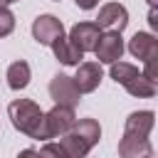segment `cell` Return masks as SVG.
Instances as JSON below:
<instances>
[{"label": "cell", "mask_w": 158, "mask_h": 158, "mask_svg": "<svg viewBox=\"0 0 158 158\" xmlns=\"http://www.w3.org/2000/svg\"><path fill=\"white\" fill-rule=\"evenodd\" d=\"M123 89H126L131 96H138V99H151V96H156V84H153L151 79H146L143 74H136L133 79H128V81L123 84Z\"/></svg>", "instance_id": "obj_15"}, {"label": "cell", "mask_w": 158, "mask_h": 158, "mask_svg": "<svg viewBox=\"0 0 158 158\" xmlns=\"http://www.w3.org/2000/svg\"><path fill=\"white\" fill-rule=\"evenodd\" d=\"M143 64H146V67H143V77H146V79H151V81L156 84V81H158V57L146 59Z\"/></svg>", "instance_id": "obj_19"}, {"label": "cell", "mask_w": 158, "mask_h": 158, "mask_svg": "<svg viewBox=\"0 0 158 158\" xmlns=\"http://www.w3.org/2000/svg\"><path fill=\"white\" fill-rule=\"evenodd\" d=\"M64 35V25L62 20H57L54 15H40L35 22H32V37L40 42V44H52L54 40H59Z\"/></svg>", "instance_id": "obj_7"}, {"label": "cell", "mask_w": 158, "mask_h": 158, "mask_svg": "<svg viewBox=\"0 0 158 158\" xmlns=\"http://www.w3.org/2000/svg\"><path fill=\"white\" fill-rule=\"evenodd\" d=\"M15 30V15L7 7H0V37H7Z\"/></svg>", "instance_id": "obj_17"}, {"label": "cell", "mask_w": 158, "mask_h": 158, "mask_svg": "<svg viewBox=\"0 0 158 158\" xmlns=\"http://www.w3.org/2000/svg\"><path fill=\"white\" fill-rule=\"evenodd\" d=\"M40 158H67V153L59 143H44L40 148Z\"/></svg>", "instance_id": "obj_18"}, {"label": "cell", "mask_w": 158, "mask_h": 158, "mask_svg": "<svg viewBox=\"0 0 158 158\" xmlns=\"http://www.w3.org/2000/svg\"><path fill=\"white\" fill-rule=\"evenodd\" d=\"M5 2H7V5H10V2H20V0H5Z\"/></svg>", "instance_id": "obj_23"}, {"label": "cell", "mask_w": 158, "mask_h": 158, "mask_svg": "<svg viewBox=\"0 0 158 158\" xmlns=\"http://www.w3.org/2000/svg\"><path fill=\"white\" fill-rule=\"evenodd\" d=\"M74 121H77L74 109L54 104V109H49V111L44 114V131H42V138L47 141V138H59V136H64V133L72 128Z\"/></svg>", "instance_id": "obj_3"}, {"label": "cell", "mask_w": 158, "mask_h": 158, "mask_svg": "<svg viewBox=\"0 0 158 158\" xmlns=\"http://www.w3.org/2000/svg\"><path fill=\"white\" fill-rule=\"evenodd\" d=\"M74 2H77V7H81V10H91V7L99 5V0H74Z\"/></svg>", "instance_id": "obj_20"}, {"label": "cell", "mask_w": 158, "mask_h": 158, "mask_svg": "<svg viewBox=\"0 0 158 158\" xmlns=\"http://www.w3.org/2000/svg\"><path fill=\"white\" fill-rule=\"evenodd\" d=\"M109 74H111V79H114L116 84H121V86H123L128 79H133V77L138 74V69H136L133 64H128V62H114Z\"/></svg>", "instance_id": "obj_16"}, {"label": "cell", "mask_w": 158, "mask_h": 158, "mask_svg": "<svg viewBox=\"0 0 158 158\" xmlns=\"http://www.w3.org/2000/svg\"><path fill=\"white\" fill-rule=\"evenodd\" d=\"M153 156L148 138H121L118 141V158H148Z\"/></svg>", "instance_id": "obj_13"}, {"label": "cell", "mask_w": 158, "mask_h": 158, "mask_svg": "<svg viewBox=\"0 0 158 158\" xmlns=\"http://www.w3.org/2000/svg\"><path fill=\"white\" fill-rule=\"evenodd\" d=\"M94 54H96L99 64H114V62H118L121 54H123L121 32H104V35H99V42L94 47Z\"/></svg>", "instance_id": "obj_6"}, {"label": "cell", "mask_w": 158, "mask_h": 158, "mask_svg": "<svg viewBox=\"0 0 158 158\" xmlns=\"http://www.w3.org/2000/svg\"><path fill=\"white\" fill-rule=\"evenodd\" d=\"M94 25L99 30H106V32H121L128 25V10L121 2H106L99 10V17Z\"/></svg>", "instance_id": "obj_5"}, {"label": "cell", "mask_w": 158, "mask_h": 158, "mask_svg": "<svg viewBox=\"0 0 158 158\" xmlns=\"http://www.w3.org/2000/svg\"><path fill=\"white\" fill-rule=\"evenodd\" d=\"M49 47H52L54 57H57L62 64H67V67H77V64H81V59H84V52H79L64 35H62L59 40H54Z\"/></svg>", "instance_id": "obj_12"}, {"label": "cell", "mask_w": 158, "mask_h": 158, "mask_svg": "<svg viewBox=\"0 0 158 158\" xmlns=\"http://www.w3.org/2000/svg\"><path fill=\"white\" fill-rule=\"evenodd\" d=\"M99 35L101 30L94 25V22H77L72 30H69V42L79 49V52H94L96 42H99Z\"/></svg>", "instance_id": "obj_8"}, {"label": "cell", "mask_w": 158, "mask_h": 158, "mask_svg": "<svg viewBox=\"0 0 158 158\" xmlns=\"http://www.w3.org/2000/svg\"><path fill=\"white\" fill-rule=\"evenodd\" d=\"M153 118H156L153 111H133L126 118L123 136L126 138H148V133L153 128Z\"/></svg>", "instance_id": "obj_10"}, {"label": "cell", "mask_w": 158, "mask_h": 158, "mask_svg": "<svg viewBox=\"0 0 158 158\" xmlns=\"http://www.w3.org/2000/svg\"><path fill=\"white\" fill-rule=\"evenodd\" d=\"M54 2H59V0H54Z\"/></svg>", "instance_id": "obj_24"}, {"label": "cell", "mask_w": 158, "mask_h": 158, "mask_svg": "<svg viewBox=\"0 0 158 158\" xmlns=\"http://www.w3.org/2000/svg\"><path fill=\"white\" fill-rule=\"evenodd\" d=\"M0 7H7V2H5V0H0Z\"/></svg>", "instance_id": "obj_22"}, {"label": "cell", "mask_w": 158, "mask_h": 158, "mask_svg": "<svg viewBox=\"0 0 158 158\" xmlns=\"http://www.w3.org/2000/svg\"><path fill=\"white\" fill-rule=\"evenodd\" d=\"M49 96H52L54 104L69 106V109H74V106L81 101V94H79V89H77L74 79L67 77V74H54V77H52V81H49Z\"/></svg>", "instance_id": "obj_4"}, {"label": "cell", "mask_w": 158, "mask_h": 158, "mask_svg": "<svg viewBox=\"0 0 158 158\" xmlns=\"http://www.w3.org/2000/svg\"><path fill=\"white\" fill-rule=\"evenodd\" d=\"M148 158H153V156H148Z\"/></svg>", "instance_id": "obj_25"}, {"label": "cell", "mask_w": 158, "mask_h": 158, "mask_svg": "<svg viewBox=\"0 0 158 158\" xmlns=\"http://www.w3.org/2000/svg\"><path fill=\"white\" fill-rule=\"evenodd\" d=\"M128 52L141 62L153 59V57H158V40L151 32H136L128 42Z\"/></svg>", "instance_id": "obj_11"}, {"label": "cell", "mask_w": 158, "mask_h": 158, "mask_svg": "<svg viewBox=\"0 0 158 158\" xmlns=\"http://www.w3.org/2000/svg\"><path fill=\"white\" fill-rule=\"evenodd\" d=\"M17 158H40V151H35V148H22V151L17 153Z\"/></svg>", "instance_id": "obj_21"}, {"label": "cell", "mask_w": 158, "mask_h": 158, "mask_svg": "<svg viewBox=\"0 0 158 158\" xmlns=\"http://www.w3.org/2000/svg\"><path fill=\"white\" fill-rule=\"evenodd\" d=\"M59 146L64 148L67 158H86V153L99 143L101 138V126L96 118H79L72 123V128L59 136Z\"/></svg>", "instance_id": "obj_1"}, {"label": "cell", "mask_w": 158, "mask_h": 158, "mask_svg": "<svg viewBox=\"0 0 158 158\" xmlns=\"http://www.w3.org/2000/svg\"><path fill=\"white\" fill-rule=\"evenodd\" d=\"M27 84H30V64H27L25 59L12 62V64L7 67V86L15 89V91H20V89H25Z\"/></svg>", "instance_id": "obj_14"}, {"label": "cell", "mask_w": 158, "mask_h": 158, "mask_svg": "<svg viewBox=\"0 0 158 158\" xmlns=\"http://www.w3.org/2000/svg\"><path fill=\"white\" fill-rule=\"evenodd\" d=\"M7 116H10L12 126L20 133H25L30 138H37V141H44L42 138V131H44V111L35 101H30V99H15V101H10Z\"/></svg>", "instance_id": "obj_2"}, {"label": "cell", "mask_w": 158, "mask_h": 158, "mask_svg": "<svg viewBox=\"0 0 158 158\" xmlns=\"http://www.w3.org/2000/svg\"><path fill=\"white\" fill-rule=\"evenodd\" d=\"M101 77L104 74H101V64L99 62H81V64H77V77H72V79H74L79 94H91L99 86Z\"/></svg>", "instance_id": "obj_9"}]
</instances>
